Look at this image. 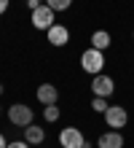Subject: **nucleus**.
<instances>
[{
	"instance_id": "ddd939ff",
	"label": "nucleus",
	"mask_w": 134,
	"mask_h": 148,
	"mask_svg": "<svg viewBox=\"0 0 134 148\" xmlns=\"http://www.w3.org/2000/svg\"><path fill=\"white\" fill-rule=\"evenodd\" d=\"M91 108H94L97 113H105L107 108H110V105H107V97H94V100H91Z\"/></svg>"
},
{
	"instance_id": "6e6552de",
	"label": "nucleus",
	"mask_w": 134,
	"mask_h": 148,
	"mask_svg": "<svg viewBox=\"0 0 134 148\" xmlns=\"http://www.w3.org/2000/svg\"><path fill=\"white\" fill-rule=\"evenodd\" d=\"M38 100L43 102V105H56L59 89H56L54 84H40V86H38Z\"/></svg>"
},
{
	"instance_id": "2eb2a0df",
	"label": "nucleus",
	"mask_w": 134,
	"mask_h": 148,
	"mask_svg": "<svg viewBox=\"0 0 134 148\" xmlns=\"http://www.w3.org/2000/svg\"><path fill=\"white\" fill-rule=\"evenodd\" d=\"M5 148H30V143H27V140H14L11 145H5Z\"/></svg>"
},
{
	"instance_id": "423d86ee",
	"label": "nucleus",
	"mask_w": 134,
	"mask_h": 148,
	"mask_svg": "<svg viewBox=\"0 0 134 148\" xmlns=\"http://www.w3.org/2000/svg\"><path fill=\"white\" fill-rule=\"evenodd\" d=\"M54 8L51 5H40V8H35L32 11V24L38 30H48V27H54Z\"/></svg>"
},
{
	"instance_id": "6ab92c4d",
	"label": "nucleus",
	"mask_w": 134,
	"mask_h": 148,
	"mask_svg": "<svg viewBox=\"0 0 134 148\" xmlns=\"http://www.w3.org/2000/svg\"><path fill=\"white\" fill-rule=\"evenodd\" d=\"M0 94H3V84H0Z\"/></svg>"
},
{
	"instance_id": "a211bd4d",
	"label": "nucleus",
	"mask_w": 134,
	"mask_h": 148,
	"mask_svg": "<svg viewBox=\"0 0 134 148\" xmlns=\"http://www.w3.org/2000/svg\"><path fill=\"white\" fill-rule=\"evenodd\" d=\"M5 145H8V143H5V137H3V135H0V148H5Z\"/></svg>"
},
{
	"instance_id": "f257e3e1",
	"label": "nucleus",
	"mask_w": 134,
	"mask_h": 148,
	"mask_svg": "<svg viewBox=\"0 0 134 148\" xmlns=\"http://www.w3.org/2000/svg\"><path fill=\"white\" fill-rule=\"evenodd\" d=\"M80 65H83V70L86 73H91V75H97V73H102V67H105V57H102V51L99 49H86L83 54H80Z\"/></svg>"
},
{
	"instance_id": "20e7f679",
	"label": "nucleus",
	"mask_w": 134,
	"mask_h": 148,
	"mask_svg": "<svg viewBox=\"0 0 134 148\" xmlns=\"http://www.w3.org/2000/svg\"><path fill=\"white\" fill-rule=\"evenodd\" d=\"M105 121H107L110 129H123L126 121H129V113H126V108H121V105H110L105 110Z\"/></svg>"
},
{
	"instance_id": "0eeeda50",
	"label": "nucleus",
	"mask_w": 134,
	"mask_h": 148,
	"mask_svg": "<svg viewBox=\"0 0 134 148\" xmlns=\"http://www.w3.org/2000/svg\"><path fill=\"white\" fill-rule=\"evenodd\" d=\"M99 148H123V135L118 129H110V132H102L99 140H97Z\"/></svg>"
},
{
	"instance_id": "f8f14e48",
	"label": "nucleus",
	"mask_w": 134,
	"mask_h": 148,
	"mask_svg": "<svg viewBox=\"0 0 134 148\" xmlns=\"http://www.w3.org/2000/svg\"><path fill=\"white\" fill-rule=\"evenodd\" d=\"M73 0H46V5H51L54 11H67Z\"/></svg>"
},
{
	"instance_id": "1a4fd4ad",
	"label": "nucleus",
	"mask_w": 134,
	"mask_h": 148,
	"mask_svg": "<svg viewBox=\"0 0 134 148\" xmlns=\"http://www.w3.org/2000/svg\"><path fill=\"white\" fill-rule=\"evenodd\" d=\"M46 32H48V43H54V46H67V40H70V30L67 27L54 24V27H48Z\"/></svg>"
},
{
	"instance_id": "dca6fc26",
	"label": "nucleus",
	"mask_w": 134,
	"mask_h": 148,
	"mask_svg": "<svg viewBox=\"0 0 134 148\" xmlns=\"http://www.w3.org/2000/svg\"><path fill=\"white\" fill-rule=\"evenodd\" d=\"M27 5H30V11H35V8H40V0H27Z\"/></svg>"
},
{
	"instance_id": "9b49d317",
	"label": "nucleus",
	"mask_w": 134,
	"mask_h": 148,
	"mask_svg": "<svg viewBox=\"0 0 134 148\" xmlns=\"http://www.w3.org/2000/svg\"><path fill=\"white\" fill-rule=\"evenodd\" d=\"M91 46L99 49V51H105L107 46H110V32H107V30H97L94 35H91Z\"/></svg>"
},
{
	"instance_id": "f03ea898",
	"label": "nucleus",
	"mask_w": 134,
	"mask_h": 148,
	"mask_svg": "<svg viewBox=\"0 0 134 148\" xmlns=\"http://www.w3.org/2000/svg\"><path fill=\"white\" fill-rule=\"evenodd\" d=\"M32 108H27V105H22V102H16V105H11L8 108V121L11 124H16V127H30L32 124Z\"/></svg>"
},
{
	"instance_id": "9d476101",
	"label": "nucleus",
	"mask_w": 134,
	"mask_h": 148,
	"mask_svg": "<svg viewBox=\"0 0 134 148\" xmlns=\"http://www.w3.org/2000/svg\"><path fill=\"white\" fill-rule=\"evenodd\" d=\"M24 140L30 145H38V143L46 140V132H43L38 124H30V127H24Z\"/></svg>"
},
{
	"instance_id": "aec40b11",
	"label": "nucleus",
	"mask_w": 134,
	"mask_h": 148,
	"mask_svg": "<svg viewBox=\"0 0 134 148\" xmlns=\"http://www.w3.org/2000/svg\"><path fill=\"white\" fill-rule=\"evenodd\" d=\"M83 148H91V145H88V143H86V145H83Z\"/></svg>"
},
{
	"instance_id": "f3484780",
	"label": "nucleus",
	"mask_w": 134,
	"mask_h": 148,
	"mask_svg": "<svg viewBox=\"0 0 134 148\" xmlns=\"http://www.w3.org/2000/svg\"><path fill=\"white\" fill-rule=\"evenodd\" d=\"M8 11V0H0V14H5Z\"/></svg>"
},
{
	"instance_id": "39448f33",
	"label": "nucleus",
	"mask_w": 134,
	"mask_h": 148,
	"mask_svg": "<svg viewBox=\"0 0 134 148\" xmlns=\"http://www.w3.org/2000/svg\"><path fill=\"white\" fill-rule=\"evenodd\" d=\"M91 92H94V97H110V94L115 92L113 78H110V75H105V73H97V75H94V81H91Z\"/></svg>"
},
{
	"instance_id": "4468645a",
	"label": "nucleus",
	"mask_w": 134,
	"mask_h": 148,
	"mask_svg": "<svg viewBox=\"0 0 134 148\" xmlns=\"http://www.w3.org/2000/svg\"><path fill=\"white\" fill-rule=\"evenodd\" d=\"M43 116H46V121H56L59 119V108L56 105H46V113H43Z\"/></svg>"
},
{
	"instance_id": "7ed1b4c3",
	"label": "nucleus",
	"mask_w": 134,
	"mask_h": 148,
	"mask_svg": "<svg viewBox=\"0 0 134 148\" xmlns=\"http://www.w3.org/2000/svg\"><path fill=\"white\" fill-rule=\"evenodd\" d=\"M59 145L62 148H83L86 137H83V132H80L78 127H67V129H62V135H59Z\"/></svg>"
}]
</instances>
